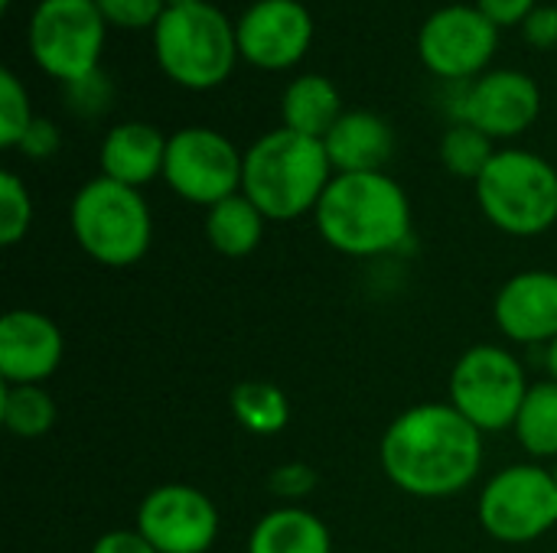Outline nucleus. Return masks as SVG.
Listing matches in <instances>:
<instances>
[{
	"mask_svg": "<svg viewBox=\"0 0 557 553\" xmlns=\"http://www.w3.org/2000/svg\"><path fill=\"white\" fill-rule=\"evenodd\" d=\"M153 55L176 85L193 91L215 88L232 75L238 59L235 23L209 0L166 7L153 26Z\"/></svg>",
	"mask_w": 557,
	"mask_h": 553,
	"instance_id": "5",
	"label": "nucleus"
},
{
	"mask_svg": "<svg viewBox=\"0 0 557 553\" xmlns=\"http://www.w3.org/2000/svg\"><path fill=\"white\" fill-rule=\"evenodd\" d=\"M264 225L268 218L245 192H235L206 209V238L222 257L255 254L264 238Z\"/></svg>",
	"mask_w": 557,
	"mask_h": 553,
	"instance_id": "21",
	"label": "nucleus"
},
{
	"mask_svg": "<svg viewBox=\"0 0 557 553\" xmlns=\"http://www.w3.org/2000/svg\"><path fill=\"white\" fill-rule=\"evenodd\" d=\"M333 176L323 140L277 127L245 150L242 192L268 222H294L317 212Z\"/></svg>",
	"mask_w": 557,
	"mask_h": 553,
	"instance_id": "3",
	"label": "nucleus"
},
{
	"mask_svg": "<svg viewBox=\"0 0 557 553\" xmlns=\"http://www.w3.org/2000/svg\"><path fill=\"white\" fill-rule=\"evenodd\" d=\"M539 111L542 91L532 75L519 68H493L463 91L457 121L480 127L493 140H509L525 134Z\"/></svg>",
	"mask_w": 557,
	"mask_h": 553,
	"instance_id": "14",
	"label": "nucleus"
},
{
	"mask_svg": "<svg viewBox=\"0 0 557 553\" xmlns=\"http://www.w3.org/2000/svg\"><path fill=\"white\" fill-rule=\"evenodd\" d=\"M343 98L339 88L326 75H300L287 85L281 98V117L287 130H297L304 137L323 140L333 124L343 117Z\"/></svg>",
	"mask_w": 557,
	"mask_h": 553,
	"instance_id": "20",
	"label": "nucleus"
},
{
	"mask_svg": "<svg viewBox=\"0 0 557 553\" xmlns=\"http://www.w3.org/2000/svg\"><path fill=\"white\" fill-rule=\"evenodd\" d=\"M248 553H333V535L310 508L281 505L255 521Z\"/></svg>",
	"mask_w": 557,
	"mask_h": 553,
	"instance_id": "19",
	"label": "nucleus"
},
{
	"mask_svg": "<svg viewBox=\"0 0 557 553\" xmlns=\"http://www.w3.org/2000/svg\"><path fill=\"white\" fill-rule=\"evenodd\" d=\"M476 518L499 544H532L557 525V486L552 469L516 463L499 469L480 492Z\"/></svg>",
	"mask_w": 557,
	"mask_h": 553,
	"instance_id": "9",
	"label": "nucleus"
},
{
	"mask_svg": "<svg viewBox=\"0 0 557 553\" xmlns=\"http://www.w3.org/2000/svg\"><path fill=\"white\" fill-rule=\"evenodd\" d=\"M545 362H548V375H552V381H557V336L545 345Z\"/></svg>",
	"mask_w": 557,
	"mask_h": 553,
	"instance_id": "35",
	"label": "nucleus"
},
{
	"mask_svg": "<svg viewBox=\"0 0 557 553\" xmlns=\"http://www.w3.org/2000/svg\"><path fill=\"white\" fill-rule=\"evenodd\" d=\"M59 127L52 124V121H46V117H36L33 124H29V130L23 134V140H20V153L23 156H29V160H49L55 150H59Z\"/></svg>",
	"mask_w": 557,
	"mask_h": 553,
	"instance_id": "30",
	"label": "nucleus"
},
{
	"mask_svg": "<svg viewBox=\"0 0 557 553\" xmlns=\"http://www.w3.org/2000/svg\"><path fill=\"white\" fill-rule=\"evenodd\" d=\"M232 417L255 437H277L290 424V401L274 381H242L228 394Z\"/></svg>",
	"mask_w": 557,
	"mask_h": 553,
	"instance_id": "22",
	"label": "nucleus"
},
{
	"mask_svg": "<svg viewBox=\"0 0 557 553\" xmlns=\"http://www.w3.org/2000/svg\"><path fill=\"white\" fill-rule=\"evenodd\" d=\"M75 244L101 267H134L153 241V215L140 189L108 176L88 179L69 205Z\"/></svg>",
	"mask_w": 557,
	"mask_h": 553,
	"instance_id": "4",
	"label": "nucleus"
},
{
	"mask_svg": "<svg viewBox=\"0 0 557 553\" xmlns=\"http://www.w3.org/2000/svg\"><path fill=\"white\" fill-rule=\"evenodd\" d=\"M473 186L486 222L503 235L535 238L557 222V169L532 150H496Z\"/></svg>",
	"mask_w": 557,
	"mask_h": 553,
	"instance_id": "6",
	"label": "nucleus"
},
{
	"mask_svg": "<svg viewBox=\"0 0 557 553\" xmlns=\"http://www.w3.org/2000/svg\"><path fill=\"white\" fill-rule=\"evenodd\" d=\"M59 407L42 385H3L0 420L20 440L46 437L55 427Z\"/></svg>",
	"mask_w": 557,
	"mask_h": 553,
	"instance_id": "24",
	"label": "nucleus"
},
{
	"mask_svg": "<svg viewBox=\"0 0 557 553\" xmlns=\"http://www.w3.org/2000/svg\"><path fill=\"white\" fill-rule=\"evenodd\" d=\"M134 528L157 553H209L219 541L215 502L186 482H166L150 489L137 505Z\"/></svg>",
	"mask_w": 557,
	"mask_h": 553,
	"instance_id": "12",
	"label": "nucleus"
},
{
	"mask_svg": "<svg viewBox=\"0 0 557 553\" xmlns=\"http://www.w3.org/2000/svg\"><path fill=\"white\" fill-rule=\"evenodd\" d=\"M499 332L519 345H548L557 336V271H519L493 300Z\"/></svg>",
	"mask_w": 557,
	"mask_h": 553,
	"instance_id": "16",
	"label": "nucleus"
},
{
	"mask_svg": "<svg viewBox=\"0 0 557 553\" xmlns=\"http://www.w3.org/2000/svg\"><path fill=\"white\" fill-rule=\"evenodd\" d=\"M33 121H36V114L29 108L26 85L16 78L13 68H3L0 72V147L16 150Z\"/></svg>",
	"mask_w": 557,
	"mask_h": 553,
	"instance_id": "27",
	"label": "nucleus"
},
{
	"mask_svg": "<svg viewBox=\"0 0 557 553\" xmlns=\"http://www.w3.org/2000/svg\"><path fill=\"white\" fill-rule=\"evenodd\" d=\"M65 355L62 329L39 310H10L0 319V378L3 385H42Z\"/></svg>",
	"mask_w": 557,
	"mask_h": 553,
	"instance_id": "15",
	"label": "nucleus"
},
{
	"mask_svg": "<svg viewBox=\"0 0 557 553\" xmlns=\"http://www.w3.org/2000/svg\"><path fill=\"white\" fill-rule=\"evenodd\" d=\"M552 476H555V486H557V460H555V466H552Z\"/></svg>",
	"mask_w": 557,
	"mask_h": 553,
	"instance_id": "37",
	"label": "nucleus"
},
{
	"mask_svg": "<svg viewBox=\"0 0 557 553\" xmlns=\"http://www.w3.org/2000/svg\"><path fill=\"white\" fill-rule=\"evenodd\" d=\"M91 553H157L153 544L137 531V528H114V531H104L95 544Z\"/></svg>",
	"mask_w": 557,
	"mask_h": 553,
	"instance_id": "33",
	"label": "nucleus"
},
{
	"mask_svg": "<svg viewBox=\"0 0 557 553\" xmlns=\"http://www.w3.org/2000/svg\"><path fill=\"white\" fill-rule=\"evenodd\" d=\"M238 55L264 72L297 65L313 42V16L300 0H258L235 23Z\"/></svg>",
	"mask_w": 557,
	"mask_h": 553,
	"instance_id": "13",
	"label": "nucleus"
},
{
	"mask_svg": "<svg viewBox=\"0 0 557 553\" xmlns=\"http://www.w3.org/2000/svg\"><path fill=\"white\" fill-rule=\"evenodd\" d=\"M516 437L535 460H557V381H535L516 417Z\"/></svg>",
	"mask_w": 557,
	"mask_h": 553,
	"instance_id": "23",
	"label": "nucleus"
},
{
	"mask_svg": "<svg viewBox=\"0 0 557 553\" xmlns=\"http://www.w3.org/2000/svg\"><path fill=\"white\" fill-rule=\"evenodd\" d=\"M336 173H385L395 153V130L375 111H346L323 137Z\"/></svg>",
	"mask_w": 557,
	"mask_h": 553,
	"instance_id": "18",
	"label": "nucleus"
},
{
	"mask_svg": "<svg viewBox=\"0 0 557 553\" xmlns=\"http://www.w3.org/2000/svg\"><path fill=\"white\" fill-rule=\"evenodd\" d=\"M29 225H33V196L13 169H3L0 173V244L3 248L20 244Z\"/></svg>",
	"mask_w": 557,
	"mask_h": 553,
	"instance_id": "26",
	"label": "nucleus"
},
{
	"mask_svg": "<svg viewBox=\"0 0 557 553\" xmlns=\"http://www.w3.org/2000/svg\"><path fill=\"white\" fill-rule=\"evenodd\" d=\"M499 46V26L480 7L454 3L431 13L418 33L421 62L447 81H470L486 75Z\"/></svg>",
	"mask_w": 557,
	"mask_h": 553,
	"instance_id": "11",
	"label": "nucleus"
},
{
	"mask_svg": "<svg viewBox=\"0 0 557 553\" xmlns=\"http://www.w3.org/2000/svg\"><path fill=\"white\" fill-rule=\"evenodd\" d=\"M476 7L483 10V16L490 23L503 26H519L529 20V13L539 7V0H476Z\"/></svg>",
	"mask_w": 557,
	"mask_h": 553,
	"instance_id": "32",
	"label": "nucleus"
},
{
	"mask_svg": "<svg viewBox=\"0 0 557 553\" xmlns=\"http://www.w3.org/2000/svg\"><path fill=\"white\" fill-rule=\"evenodd\" d=\"M385 479L414 499L460 495L483 469V430L450 401H424L401 411L382 433Z\"/></svg>",
	"mask_w": 557,
	"mask_h": 553,
	"instance_id": "1",
	"label": "nucleus"
},
{
	"mask_svg": "<svg viewBox=\"0 0 557 553\" xmlns=\"http://www.w3.org/2000/svg\"><path fill=\"white\" fill-rule=\"evenodd\" d=\"M242 169L245 153L212 127H183L166 143L163 179L193 205L212 209L215 202L242 192Z\"/></svg>",
	"mask_w": 557,
	"mask_h": 553,
	"instance_id": "10",
	"label": "nucleus"
},
{
	"mask_svg": "<svg viewBox=\"0 0 557 553\" xmlns=\"http://www.w3.org/2000/svg\"><path fill=\"white\" fill-rule=\"evenodd\" d=\"M313 218L320 238L346 257H382L411 238V199L388 173H336Z\"/></svg>",
	"mask_w": 557,
	"mask_h": 553,
	"instance_id": "2",
	"label": "nucleus"
},
{
	"mask_svg": "<svg viewBox=\"0 0 557 553\" xmlns=\"http://www.w3.org/2000/svg\"><path fill=\"white\" fill-rule=\"evenodd\" d=\"M317 486H320V473H317L310 463H304V460L281 463V466H274V469H271V476H268V489H271V495L284 499V505H297V502H304Z\"/></svg>",
	"mask_w": 557,
	"mask_h": 553,
	"instance_id": "28",
	"label": "nucleus"
},
{
	"mask_svg": "<svg viewBox=\"0 0 557 553\" xmlns=\"http://www.w3.org/2000/svg\"><path fill=\"white\" fill-rule=\"evenodd\" d=\"M525 39L535 49H552L557 46V7H535L529 13V20L522 23Z\"/></svg>",
	"mask_w": 557,
	"mask_h": 553,
	"instance_id": "34",
	"label": "nucleus"
},
{
	"mask_svg": "<svg viewBox=\"0 0 557 553\" xmlns=\"http://www.w3.org/2000/svg\"><path fill=\"white\" fill-rule=\"evenodd\" d=\"M166 143L170 137H163L153 124L147 121H124L114 124L98 150V166L101 176L121 183V186H147L157 176H163V163H166Z\"/></svg>",
	"mask_w": 557,
	"mask_h": 553,
	"instance_id": "17",
	"label": "nucleus"
},
{
	"mask_svg": "<svg viewBox=\"0 0 557 553\" xmlns=\"http://www.w3.org/2000/svg\"><path fill=\"white\" fill-rule=\"evenodd\" d=\"M493 143H496V140L486 137L480 127L457 121V124L444 134V140H441V160H444V166H447L454 176L473 179V183H476V179L486 173V166L493 163V156H496V147H493Z\"/></svg>",
	"mask_w": 557,
	"mask_h": 553,
	"instance_id": "25",
	"label": "nucleus"
},
{
	"mask_svg": "<svg viewBox=\"0 0 557 553\" xmlns=\"http://www.w3.org/2000/svg\"><path fill=\"white\" fill-rule=\"evenodd\" d=\"M189 3H202V0H166V7H189Z\"/></svg>",
	"mask_w": 557,
	"mask_h": 553,
	"instance_id": "36",
	"label": "nucleus"
},
{
	"mask_svg": "<svg viewBox=\"0 0 557 553\" xmlns=\"http://www.w3.org/2000/svg\"><path fill=\"white\" fill-rule=\"evenodd\" d=\"M0 7H3V10H10V0H0Z\"/></svg>",
	"mask_w": 557,
	"mask_h": 553,
	"instance_id": "38",
	"label": "nucleus"
},
{
	"mask_svg": "<svg viewBox=\"0 0 557 553\" xmlns=\"http://www.w3.org/2000/svg\"><path fill=\"white\" fill-rule=\"evenodd\" d=\"M529 388L522 362L493 342L470 345L450 372V404L483 433L512 430Z\"/></svg>",
	"mask_w": 557,
	"mask_h": 553,
	"instance_id": "7",
	"label": "nucleus"
},
{
	"mask_svg": "<svg viewBox=\"0 0 557 553\" xmlns=\"http://www.w3.org/2000/svg\"><path fill=\"white\" fill-rule=\"evenodd\" d=\"M69 104L72 111H82V114H95L108 104V78H101V72L69 85Z\"/></svg>",
	"mask_w": 557,
	"mask_h": 553,
	"instance_id": "31",
	"label": "nucleus"
},
{
	"mask_svg": "<svg viewBox=\"0 0 557 553\" xmlns=\"http://www.w3.org/2000/svg\"><path fill=\"white\" fill-rule=\"evenodd\" d=\"M108 26L121 29H153L166 13V0H95Z\"/></svg>",
	"mask_w": 557,
	"mask_h": 553,
	"instance_id": "29",
	"label": "nucleus"
},
{
	"mask_svg": "<svg viewBox=\"0 0 557 553\" xmlns=\"http://www.w3.org/2000/svg\"><path fill=\"white\" fill-rule=\"evenodd\" d=\"M108 20L95 0H39L29 16L33 62L65 85L98 72Z\"/></svg>",
	"mask_w": 557,
	"mask_h": 553,
	"instance_id": "8",
	"label": "nucleus"
}]
</instances>
